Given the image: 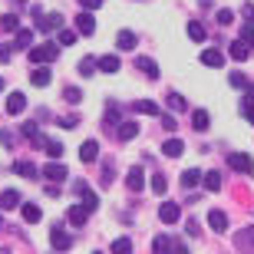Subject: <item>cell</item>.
Masks as SVG:
<instances>
[{"label": "cell", "instance_id": "obj_1", "mask_svg": "<svg viewBox=\"0 0 254 254\" xmlns=\"http://www.w3.org/2000/svg\"><path fill=\"white\" fill-rule=\"evenodd\" d=\"M228 169L241 172V175H254V159L245 155V152H231V155H228Z\"/></svg>", "mask_w": 254, "mask_h": 254}, {"label": "cell", "instance_id": "obj_2", "mask_svg": "<svg viewBox=\"0 0 254 254\" xmlns=\"http://www.w3.org/2000/svg\"><path fill=\"white\" fill-rule=\"evenodd\" d=\"M33 20H37V30H43V33L63 30V17H60V13H47V17H43V10H33Z\"/></svg>", "mask_w": 254, "mask_h": 254}, {"label": "cell", "instance_id": "obj_3", "mask_svg": "<svg viewBox=\"0 0 254 254\" xmlns=\"http://www.w3.org/2000/svg\"><path fill=\"white\" fill-rule=\"evenodd\" d=\"M60 57V47L57 43H47V47H33L30 50V60H33V63H53V60Z\"/></svg>", "mask_w": 254, "mask_h": 254}, {"label": "cell", "instance_id": "obj_4", "mask_svg": "<svg viewBox=\"0 0 254 254\" xmlns=\"http://www.w3.org/2000/svg\"><path fill=\"white\" fill-rule=\"evenodd\" d=\"M50 245H53V251H69L73 248V238L66 235L63 228H50Z\"/></svg>", "mask_w": 254, "mask_h": 254}, {"label": "cell", "instance_id": "obj_5", "mask_svg": "<svg viewBox=\"0 0 254 254\" xmlns=\"http://www.w3.org/2000/svg\"><path fill=\"white\" fill-rule=\"evenodd\" d=\"M159 218H162V225H175L182 218V208L175 205V201H162V208H159Z\"/></svg>", "mask_w": 254, "mask_h": 254}, {"label": "cell", "instance_id": "obj_6", "mask_svg": "<svg viewBox=\"0 0 254 254\" xmlns=\"http://www.w3.org/2000/svg\"><path fill=\"white\" fill-rule=\"evenodd\" d=\"M89 215H93V211H89L86 205H69V211H66V218H69V225H76V228H83L86 221H89Z\"/></svg>", "mask_w": 254, "mask_h": 254}, {"label": "cell", "instance_id": "obj_7", "mask_svg": "<svg viewBox=\"0 0 254 254\" xmlns=\"http://www.w3.org/2000/svg\"><path fill=\"white\" fill-rule=\"evenodd\" d=\"M43 179L57 185V182H66V179H69V172H66L60 162H50V165H43Z\"/></svg>", "mask_w": 254, "mask_h": 254}, {"label": "cell", "instance_id": "obj_8", "mask_svg": "<svg viewBox=\"0 0 254 254\" xmlns=\"http://www.w3.org/2000/svg\"><path fill=\"white\" fill-rule=\"evenodd\" d=\"M126 185H129V191H142L145 189V172H142L139 165H132L129 175H126Z\"/></svg>", "mask_w": 254, "mask_h": 254}, {"label": "cell", "instance_id": "obj_9", "mask_svg": "<svg viewBox=\"0 0 254 254\" xmlns=\"http://www.w3.org/2000/svg\"><path fill=\"white\" fill-rule=\"evenodd\" d=\"M79 159H83L86 165H89V162H96V159H99V142H96V139H86L83 145H79Z\"/></svg>", "mask_w": 254, "mask_h": 254}, {"label": "cell", "instance_id": "obj_10", "mask_svg": "<svg viewBox=\"0 0 254 254\" xmlns=\"http://www.w3.org/2000/svg\"><path fill=\"white\" fill-rule=\"evenodd\" d=\"M228 57H231V60H238V63H245V60L251 57V43H245V40L231 43V47H228Z\"/></svg>", "mask_w": 254, "mask_h": 254}, {"label": "cell", "instance_id": "obj_11", "mask_svg": "<svg viewBox=\"0 0 254 254\" xmlns=\"http://www.w3.org/2000/svg\"><path fill=\"white\" fill-rule=\"evenodd\" d=\"M208 225H211V231H228V215L221 208H211L208 211Z\"/></svg>", "mask_w": 254, "mask_h": 254}, {"label": "cell", "instance_id": "obj_12", "mask_svg": "<svg viewBox=\"0 0 254 254\" xmlns=\"http://www.w3.org/2000/svg\"><path fill=\"white\" fill-rule=\"evenodd\" d=\"M76 33H83V37L96 33V17L93 13H79V17H76Z\"/></svg>", "mask_w": 254, "mask_h": 254}, {"label": "cell", "instance_id": "obj_13", "mask_svg": "<svg viewBox=\"0 0 254 254\" xmlns=\"http://www.w3.org/2000/svg\"><path fill=\"white\" fill-rule=\"evenodd\" d=\"M20 215H23L27 225H37L40 218H43V211H40V205H33V201H23V205H20Z\"/></svg>", "mask_w": 254, "mask_h": 254}, {"label": "cell", "instance_id": "obj_14", "mask_svg": "<svg viewBox=\"0 0 254 254\" xmlns=\"http://www.w3.org/2000/svg\"><path fill=\"white\" fill-rule=\"evenodd\" d=\"M23 109H27V96H23V93H10L7 96V113L10 116H20Z\"/></svg>", "mask_w": 254, "mask_h": 254}, {"label": "cell", "instance_id": "obj_15", "mask_svg": "<svg viewBox=\"0 0 254 254\" xmlns=\"http://www.w3.org/2000/svg\"><path fill=\"white\" fill-rule=\"evenodd\" d=\"M241 116H245L248 123L254 126V86L245 89V99H241Z\"/></svg>", "mask_w": 254, "mask_h": 254}, {"label": "cell", "instance_id": "obj_16", "mask_svg": "<svg viewBox=\"0 0 254 254\" xmlns=\"http://www.w3.org/2000/svg\"><path fill=\"white\" fill-rule=\"evenodd\" d=\"M201 63L218 69V66H225V53H221V50H201Z\"/></svg>", "mask_w": 254, "mask_h": 254}, {"label": "cell", "instance_id": "obj_17", "mask_svg": "<svg viewBox=\"0 0 254 254\" xmlns=\"http://www.w3.org/2000/svg\"><path fill=\"white\" fill-rule=\"evenodd\" d=\"M17 205H23V198H20V191H13V189L0 191V208H3V211H10V208H17Z\"/></svg>", "mask_w": 254, "mask_h": 254}, {"label": "cell", "instance_id": "obj_18", "mask_svg": "<svg viewBox=\"0 0 254 254\" xmlns=\"http://www.w3.org/2000/svg\"><path fill=\"white\" fill-rule=\"evenodd\" d=\"M20 132H23V135H27L37 149H43V145H47V139H43V135H40V129H37V123H23V129H20Z\"/></svg>", "mask_w": 254, "mask_h": 254}, {"label": "cell", "instance_id": "obj_19", "mask_svg": "<svg viewBox=\"0 0 254 254\" xmlns=\"http://www.w3.org/2000/svg\"><path fill=\"white\" fill-rule=\"evenodd\" d=\"M135 66H139V69H142L145 76H149V79H159V63H155V60L139 57V60H135Z\"/></svg>", "mask_w": 254, "mask_h": 254}, {"label": "cell", "instance_id": "obj_20", "mask_svg": "<svg viewBox=\"0 0 254 254\" xmlns=\"http://www.w3.org/2000/svg\"><path fill=\"white\" fill-rule=\"evenodd\" d=\"M135 135H139V123H123L116 129V139L119 142H129V139H135Z\"/></svg>", "mask_w": 254, "mask_h": 254}, {"label": "cell", "instance_id": "obj_21", "mask_svg": "<svg viewBox=\"0 0 254 254\" xmlns=\"http://www.w3.org/2000/svg\"><path fill=\"white\" fill-rule=\"evenodd\" d=\"M13 47H17V50H33V30H17Z\"/></svg>", "mask_w": 254, "mask_h": 254}, {"label": "cell", "instance_id": "obj_22", "mask_svg": "<svg viewBox=\"0 0 254 254\" xmlns=\"http://www.w3.org/2000/svg\"><path fill=\"white\" fill-rule=\"evenodd\" d=\"M116 47L119 50H135V33H132V30H119V33H116Z\"/></svg>", "mask_w": 254, "mask_h": 254}, {"label": "cell", "instance_id": "obj_23", "mask_svg": "<svg viewBox=\"0 0 254 254\" xmlns=\"http://www.w3.org/2000/svg\"><path fill=\"white\" fill-rule=\"evenodd\" d=\"M132 109H135L139 116H159V106L152 103V99H135V103H132Z\"/></svg>", "mask_w": 254, "mask_h": 254}, {"label": "cell", "instance_id": "obj_24", "mask_svg": "<svg viewBox=\"0 0 254 254\" xmlns=\"http://www.w3.org/2000/svg\"><path fill=\"white\" fill-rule=\"evenodd\" d=\"M162 152H165L169 159H179L182 152H185V142H182V139H165V145H162Z\"/></svg>", "mask_w": 254, "mask_h": 254}, {"label": "cell", "instance_id": "obj_25", "mask_svg": "<svg viewBox=\"0 0 254 254\" xmlns=\"http://www.w3.org/2000/svg\"><path fill=\"white\" fill-rule=\"evenodd\" d=\"M189 37L195 40V43H205V40H208V30H205L201 20H191V23H189Z\"/></svg>", "mask_w": 254, "mask_h": 254}, {"label": "cell", "instance_id": "obj_26", "mask_svg": "<svg viewBox=\"0 0 254 254\" xmlns=\"http://www.w3.org/2000/svg\"><path fill=\"white\" fill-rule=\"evenodd\" d=\"M96 66H99L103 73H119V57H116V53H109V57H99V60H96Z\"/></svg>", "mask_w": 254, "mask_h": 254}, {"label": "cell", "instance_id": "obj_27", "mask_svg": "<svg viewBox=\"0 0 254 254\" xmlns=\"http://www.w3.org/2000/svg\"><path fill=\"white\" fill-rule=\"evenodd\" d=\"M30 83L43 89V86H50V83H53V73H50V69H33V73H30Z\"/></svg>", "mask_w": 254, "mask_h": 254}, {"label": "cell", "instance_id": "obj_28", "mask_svg": "<svg viewBox=\"0 0 254 254\" xmlns=\"http://www.w3.org/2000/svg\"><path fill=\"white\" fill-rule=\"evenodd\" d=\"M172 238H165V235H159L155 241H152V254H172Z\"/></svg>", "mask_w": 254, "mask_h": 254}, {"label": "cell", "instance_id": "obj_29", "mask_svg": "<svg viewBox=\"0 0 254 254\" xmlns=\"http://www.w3.org/2000/svg\"><path fill=\"white\" fill-rule=\"evenodd\" d=\"M13 172H17V175H23V179H37V165H33V162H27V159H20L17 165H13Z\"/></svg>", "mask_w": 254, "mask_h": 254}, {"label": "cell", "instance_id": "obj_30", "mask_svg": "<svg viewBox=\"0 0 254 254\" xmlns=\"http://www.w3.org/2000/svg\"><path fill=\"white\" fill-rule=\"evenodd\" d=\"M191 126H195L198 132H208L211 119H208V113H205V109H195V113H191Z\"/></svg>", "mask_w": 254, "mask_h": 254}, {"label": "cell", "instance_id": "obj_31", "mask_svg": "<svg viewBox=\"0 0 254 254\" xmlns=\"http://www.w3.org/2000/svg\"><path fill=\"white\" fill-rule=\"evenodd\" d=\"M238 248H254V231L251 228H245V231H235V238H231Z\"/></svg>", "mask_w": 254, "mask_h": 254}, {"label": "cell", "instance_id": "obj_32", "mask_svg": "<svg viewBox=\"0 0 254 254\" xmlns=\"http://www.w3.org/2000/svg\"><path fill=\"white\" fill-rule=\"evenodd\" d=\"M198 182H201V172L198 169H185L182 172V185H185V189H195Z\"/></svg>", "mask_w": 254, "mask_h": 254}, {"label": "cell", "instance_id": "obj_33", "mask_svg": "<svg viewBox=\"0 0 254 254\" xmlns=\"http://www.w3.org/2000/svg\"><path fill=\"white\" fill-rule=\"evenodd\" d=\"M165 103H169V109H172V113H185V96H179L175 89L169 93V99H165Z\"/></svg>", "mask_w": 254, "mask_h": 254}, {"label": "cell", "instance_id": "obj_34", "mask_svg": "<svg viewBox=\"0 0 254 254\" xmlns=\"http://www.w3.org/2000/svg\"><path fill=\"white\" fill-rule=\"evenodd\" d=\"M205 189L208 191H218V189H221V172H205Z\"/></svg>", "mask_w": 254, "mask_h": 254}, {"label": "cell", "instance_id": "obj_35", "mask_svg": "<svg viewBox=\"0 0 254 254\" xmlns=\"http://www.w3.org/2000/svg\"><path fill=\"white\" fill-rule=\"evenodd\" d=\"M63 99H66V103H79V99H83V89H79V86H66V89H63Z\"/></svg>", "mask_w": 254, "mask_h": 254}, {"label": "cell", "instance_id": "obj_36", "mask_svg": "<svg viewBox=\"0 0 254 254\" xmlns=\"http://www.w3.org/2000/svg\"><path fill=\"white\" fill-rule=\"evenodd\" d=\"M76 40H79V33H76V30H60V47H73Z\"/></svg>", "mask_w": 254, "mask_h": 254}, {"label": "cell", "instance_id": "obj_37", "mask_svg": "<svg viewBox=\"0 0 254 254\" xmlns=\"http://www.w3.org/2000/svg\"><path fill=\"white\" fill-rule=\"evenodd\" d=\"M129 251H132L129 238H116V241H113V254H129Z\"/></svg>", "mask_w": 254, "mask_h": 254}, {"label": "cell", "instance_id": "obj_38", "mask_svg": "<svg viewBox=\"0 0 254 254\" xmlns=\"http://www.w3.org/2000/svg\"><path fill=\"white\" fill-rule=\"evenodd\" d=\"M43 149H47L50 159H60V155H63V145H60L57 139H47V145H43Z\"/></svg>", "mask_w": 254, "mask_h": 254}, {"label": "cell", "instance_id": "obj_39", "mask_svg": "<svg viewBox=\"0 0 254 254\" xmlns=\"http://www.w3.org/2000/svg\"><path fill=\"white\" fill-rule=\"evenodd\" d=\"M228 83L235 86V89H248V86H251V83H248V76H245V73H231V76H228Z\"/></svg>", "mask_w": 254, "mask_h": 254}, {"label": "cell", "instance_id": "obj_40", "mask_svg": "<svg viewBox=\"0 0 254 254\" xmlns=\"http://www.w3.org/2000/svg\"><path fill=\"white\" fill-rule=\"evenodd\" d=\"M165 189H169V179H165V175H155V179H152V191H155V195H165Z\"/></svg>", "mask_w": 254, "mask_h": 254}, {"label": "cell", "instance_id": "obj_41", "mask_svg": "<svg viewBox=\"0 0 254 254\" xmlns=\"http://www.w3.org/2000/svg\"><path fill=\"white\" fill-rule=\"evenodd\" d=\"M93 69H99V66H96V60H93V57H86L83 63H79V73H83V76H93Z\"/></svg>", "mask_w": 254, "mask_h": 254}, {"label": "cell", "instance_id": "obj_42", "mask_svg": "<svg viewBox=\"0 0 254 254\" xmlns=\"http://www.w3.org/2000/svg\"><path fill=\"white\" fill-rule=\"evenodd\" d=\"M241 40L254 47V20H248V23H245V30H241Z\"/></svg>", "mask_w": 254, "mask_h": 254}, {"label": "cell", "instance_id": "obj_43", "mask_svg": "<svg viewBox=\"0 0 254 254\" xmlns=\"http://www.w3.org/2000/svg\"><path fill=\"white\" fill-rule=\"evenodd\" d=\"M13 57V43H0V63H10Z\"/></svg>", "mask_w": 254, "mask_h": 254}, {"label": "cell", "instance_id": "obj_44", "mask_svg": "<svg viewBox=\"0 0 254 254\" xmlns=\"http://www.w3.org/2000/svg\"><path fill=\"white\" fill-rule=\"evenodd\" d=\"M83 205L89 208V211H96V208H99V198H96L93 191H86V195H83Z\"/></svg>", "mask_w": 254, "mask_h": 254}, {"label": "cell", "instance_id": "obj_45", "mask_svg": "<svg viewBox=\"0 0 254 254\" xmlns=\"http://www.w3.org/2000/svg\"><path fill=\"white\" fill-rule=\"evenodd\" d=\"M218 23H221V27L235 23V13H231V10H218Z\"/></svg>", "mask_w": 254, "mask_h": 254}, {"label": "cell", "instance_id": "obj_46", "mask_svg": "<svg viewBox=\"0 0 254 254\" xmlns=\"http://www.w3.org/2000/svg\"><path fill=\"white\" fill-rule=\"evenodd\" d=\"M0 27H3V30H20V23H17V17H10V13H7V17L0 20Z\"/></svg>", "mask_w": 254, "mask_h": 254}, {"label": "cell", "instance_id": "obj_47", "mask_svg": "<svg viewBox=\"0 0 254 254\" xmlns=\"http://www.w3.org/2000/svg\"><path fill=\"white\" fill-rule=\"evenodd\" d=\"M79 7L89 13V10H99V7H103V0H79Z\"/></svg>", "mask_w": 254, "mask_h": 254}, {"label": "cell", "instance_id": "obj_48", "mask_svg": "<svg viewBox=\"0 0 254 254\" xmlns=\"http://www.w3.org/2000/svg\"><path fill=\"white\" fill-rule=\"evenodd\" d=\"M60 126H63V129H76V126H79V119H76V116H63V119H60Z\"/></svg>", "mask_w": 254, "mask_h": 254}, {"label": "cell", "instance_id": "obj_49", "mask_svg": "<svg viewBox=\"0 0 254 254\" xmlns=\"http://www.w3.org/2000/svg\"><path fill=\"white\" fill-rule=\"evenodd\" d=\"M0 142H3V145H13V132L3 129V132H0Z\"/></svg>", "mask_w": 254, "mask_h": 254}, {"label": "cell", "instance_id": "obj_50", "mask_svg": "<svg viewBox=\"0 0 254 254\" xmlns=\"http://www.w3.org/2000/svg\"><path fill=\"white\" fill-rule=\"evenodd\" d=\"M172 254H189V248L182 245V241H175V245H172Z\"/></svg>", "mask_w": 254, "mask_h": 254}, {"label": "cell", "instance_id": "obj_51", "mask_svg": "<svg viewBox=\"0 0 254 254\" xmlns=\"http://www.w3.org/2000/svg\"><path fill=\"white\" fill-rule=\"evenodd\" d=\"M162 126L165 129H175V116H162Z\"/></svg>", "mask_w": 254, "mask_h": 254}, {"label": "cell", "instance_id": "obj_52", "mask_svg": "<svg viewBox=\"0 0 254 254\" xmlns=\"http://www.w3.org/2000/svg\"><path fill=\"white\" fill-rule=\"evenodd\" d=\"M189 235L195 238V235H201V228H198V221H189Z\"/></svg>", "mask_w": 254, "mask_h": 254}, {"label": "cell", "instance_id": "obj_53", "mask_svg": "<svg viewBox=\"0 0 254 254\" xmlns=\"http://www.w3.org/2000/svg\"><path fill=\"white\" fill-rule=\"evenodd\" d=\"M0 254H10V248H0Z\"/></svg>", "mask_w": 254, "mask_h": 254}, {"label": "cell", "instance_id": "obj_54", "mask_svg": "<svg viewBox=\"0 0 254 254\" xmlns=\"http://www.w3.org/2000/svg\"><path fill=\"white\" fill-rule=\"evenodd\" d=\"M0 93H3V79H0Z\"/></svg>", "mask_w": 254, "mask_h": 254}, {"label": "cell", "instance_id": "obj_55", "mask_svg": "<svg viewBox=\"0 0 254 254\" xmlns=\"http://www.w3.org/2000/svg\"><path fill=\"white\" fill-rule=\"evenodd\" d=\"M0 228H3V218H0Z\"/></svg>", "mask_w": 254, "mask_h": 254}, {"label": "cell", "instance_id": "obj_56", "mask_svg": "<svg viewBox=\"0 0 254 254\" xmlns=\"http://www.w3.org/2000/svg\"><path fill=\"white\" fill-rule=\"evenodd\" d=\"M93 254H99V251H93Z\"/></svg>", "mask_w": 254, "mask_h": 254}]
</instances>
